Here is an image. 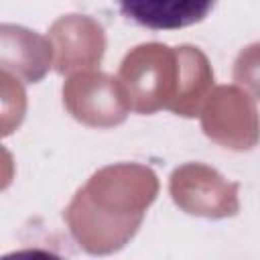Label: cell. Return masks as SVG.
I'll return each instance as SVG.
<instances>
[{
  "instance_id": "6da1fadb",
  "label": "cell",
  "mask_w": 260,
  "mask_h": 260,
  "mask_svg": "<svg viewBox=\"0 0 260 260\" xmlns=\"http://www.w3.org/2000/svg\"><path fill=\"white\" fill-rule=\"evenodd\" d=\"M213 6V2H126L120 4V12L140 26L160 30L195 24L203 20Z\"/></svg>"
},
{
  "instance_id": "7a4b0ae2",
  "label": "cell",
  "mask_w": 260,
  "mask_h": 260,
  "mask_svg": "<svg viewBox=\"0 0 260 260\" xmlns=\"http://www.w3.org/2000/svg\"><path fill=\"white\" fill-rule=\"evenodd\" d=\"M0 260H67V258L47 248H20L4 254Z\"/></svg>"
}]
</instances>
